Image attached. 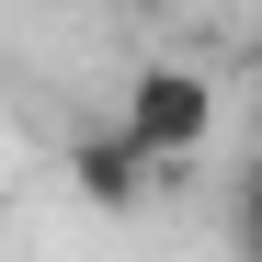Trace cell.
<instances>
[{
  "mask_svg": "<svg viewBox=\"0 0 262 262\" xmlns=\"http://www.w3.org/2000/svg\"><path fill=\"white\" fill-rule=\"evenodd\" d=\"M205 137H216L205 69H137V80H125L114 137L80 160V171H92V194H137V171H183V160H205Z\"/></svg>",
  "mask_w": 262,
  "mask_h": 262,
  "instance_id": "obj_1",
  "label": "cell"
},
{
  "mask_svg": "<svg viewBox=\"0 0 262 262\" xmlns=\"http://www.w3.org/2000/svg\"><path fill=\"white\" fill-rule=\"evenodd\" d=\"M239 251H251V262H262V160H251V171H239Z\"/></svg>",
  "mask_w": 262,
  "mask_h": 262,
  "instance_id": "obj_2",
  "label": "cell"
},
{
  "mask_svg": "<svg viewBox=\"0 0 262 262\" xmlns=\"http://www.w3.org/2000/svg\"><path fill=\"white\" fill-rule=\"evenodd\" d=\"M251 92H262V46H251Z\"/></svg>",
  "mask_w": 262,
  "mask_h": 262,
  "instance_id": "obj_3",
  "label": "cell"
}]
</instances>
